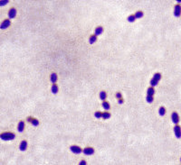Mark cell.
Instances as JSON below:
<instances>
[{"mask_svg": "<svg viewBox=\"0 0 181 165\" xmlns=\"http://www.w3.org/2000/svg\"><path fill=\"white\" fill-rule=\"evenodd\" d=\"M16 138V134L12 132H4L0 134V139L3 141H12Z\"/></svg>", "mask_w": 181, "mask_h": 165, "instance_id": "1", "label": "cell"}, {"mask_svg": "<svg viewBox=\"0 0 181 165\" xmlns=\"http://www.w3.org/2000/svg\"><path fill=\"white\" fill-rule=\"evenodd\" d=\"M70 151L74 154H80L83 152V149L78 145H71L70 146Z\"/></svg>", "mask_w": 181, "mask_h": 165, "instance_id": "2", "label": "cell"}, {"mask_svg": "<svg viewBox=\"0 0 181 165\" xmlns=\"http://www.w3.org/2000/svg\"><path fill=\"white\" fill-rule=\"evenodd\" d=\"M171 121L175 124H178L179 121H180V118H179V116L177 112H173L171 114Z\"/></svg>", "mask_w": 181, "mask_h": 165, "instance_id": "3", "label": "cell"}, {"mask_svg": "<svg viewBox=\"0 0 181 165\" xmlns=\"http://www.w3.org/2000/svg\"><path fill=\"white\" fill-rule=\"evenodd\" d=\"M10 25H11L10 19H5V20L1 23V25H0V29L5 30V29H6V28H8Z\"/></svg>", "mask_w": 181, "mask_h": 165, "instance_id": "4", "label": "cell"}, {"mask_svg": "<svg viewBox=\"0 0 181 165\" xmlns=\"http://www.w3.org/2000/svg\"><path fill=\"white\" fill-rule=\"evenodd\" d=\"M174 134L176 135V137L177 139L181 138V126L178 124H176L174 126Z\"/></svg>", "mask_w": 181, "mask_h": 165, "instance_id": "5", "label": "cell"}, {"mask_svg": "<svg viewBox=\"0 0 181 165\" xmlns=\"http://www.w3.org/2000/svg\"><path fill=\"white\" fill-rule=\"evenodd\" d=\"M174 16L176 17H179L181 16V5L177 4L174 7Z\"/></svg>", "mask_w": 181, "mask_h": 165, "instance_id": "6", "label": "cell"}, {"mask_svg": "<svg viewBox=\"0 0 181 165\" xmlns=\"http://www.w3.org/2000/svg\"><path fill=\"white\" fill-rule=\"evenodd\" d=\"M16 16V9L15 7H11L8 11V17L9 19H14Z\"/></svg>", "mask_w": 181, "mask_h": 165, "instance_id": "7", "label": "cell"}, {"mask_svg": "<svg viewBox=\"0 0 181 165\" xmlns=\"http://www.w3.org/2000/svg\"><path fill=\"white\" fill-rule=\"evenodd\" d=\"M83 153L85 155H93L94 153V149L93 147H86L83 150Z\"/></svg>", "mask_w": 181, "mask_h": 165, "instance_id": "8", "label": "cell"}, {"mask_svg": "<svg viewBox=\"0 0 181 165\" xmlns=\"http://www.w3.org/2000/svg\"><path fill=\"white\" fill-rule=\"evenodd\" d=\"M27 121L30 122L34 126L39 125V120L36 118H34V117H32V116H28V117H27Z\"/></svg>", "mask_w": 181, "mask_h": 165, "instance_id": "9", "label": "cell"}, {"mask_svg": "<svg viewBox=\"0 0 181 165\" xmlns=\"http://www.w3.org/2000/svg\"><path fill=\"white\" fill-rule=\"evenodd\" d=\"M104 29L102 26H97L96 28H95V30H94V34L96 35V36H99V35H101L102 33H103Z\"/></svg>", "mask_w": 181, "mask_h": 165, "instance_id": "10", "label": "cell"}, {"mask_svg": "<svg viewBox=\"0 0 181 165\" xmlns=\"http://www.w3.org/2000/svg\"><path fill=\"white\" fill-rule=\"evenodd\" d=\"M26 149H27V142L26 140H23L19 145V150L22 152H25V151H26Z\"/></svg>", "mask_w": 181, "mask_h": 165, "instance_id": "11", "label": "cell"}, {"mask_svg": "<svg viewBox=\"0 0 181 165\" xmlns=\"http://www.w3.org/2000/svg\"><path fill=\"white\" fill-rule=\"evenodd\" d=\"M25 127H26V124H25V122H24V121H20V122L18 123V125H17V130H18V132H19V133L24 132Z\"/></svg>", "mask_w": 181, "mask_h": 165, "instance_id": "12", "label": "cell"}, {"mask_svg": "<svg viewBox=\"0 0 181 165\" xmlns=\"http://www.w3.org/2000/svg\"><path fill=\"white\" fill-rule=\"evenodd\" d=\"M99 98H100V99H101V100H102V101H105V99L107 98V93H106V91H104V90L101 91V92H100V94H99Z\"/></svg>", "mask_w": 181, "mask_h": 165, "instance_id": "13", "label": "cell"}, {"mask_svg": "<svg viewBox=\"0 0 181 165\" xmlns=\"http://www.w3.org/2000/svg\"><path fill=\"white\" fill-rule=\"evenodd\" d=\"M57 78H58V77H57L56 73L53 72L51 74V76H50V80H51V82H52L53 84H55V83H56Z\"/></svg>", "mask_w": 181, "mask_h": 165, "instance_id": "14", "label": "cell"}, {"mask_svg": "<svg viewBox=\"0 0 181 165\" xmlns=\"http://www.w3.org/2000/svg\"><path fill=\"white\" fill-rule=\"evenodd\" d=\"M98 36H96L95 34H93V35H91L90 38H89V42L91 43V44H93V43H95L96 41H97V38Z\"/></svg>", "mask_w": 181, "mask_h": 165, "instance_id": "15", "label": "cell"}, {"mask_svg": "<svg viewBox=\"0 0 181 165\" xmlns=\"http://www.w3.org/2000/svg\"><path fill=\"white\" fill-rule=\"evenodd\" d=\"M154 94H155V88L153 87L148 88V90H147V95L148 96H154Z\"/></svg>", "mask_w": 181, "mask_h": 165, "instance_id": "16", "label": "cell"}, {"mask_svg": "<svg viewBox=\"0 0 181 165\" xmlns=\"http://www.w3.org/2000/svg\"><path fill=\"white\" fill-rule=\"evenodd\" d=\"M135 18L136 19H140V18H141V17H143V16H144V13L142 12V11H137L136 13H135Z\"/></svg>", "mask_w": 181, "mask_h": 165, "instance_id": "17", "label": "cell"}, {"mask_svg": "<svg viewBox=\"0 0 181 165\" xmlns=\"http://www.w3.org/2000/svg\"><path fill=\"white\" fill-rule=\"evenodd\" d=\"M102 107L104 108L105 111H107V110H110V105L108 101H103L102 102Z\"/></svg>", "mask_w": 181, "mask_h": 165, "instance_id": "18", "label": "cell"}, {"mask_svg": "<svg viewBox=\"0 0 181 165\" xmlns=\"http://www.w3.org/2000/svg\"><path fill=\"white\" fill-rule=\"evenodd\" d=\"M51 90H52L53 94H57V93H58V90H59L58 86H57L56 84H53L52 88H51Z\"/></svg>", "mask_w": 181, "mask_h": 165, "instance_id": "19", "label": "cell"}, {"mask_svg": "<svg viewBox=\"0 0 181 165\" xmlns=\"http://www.w3.org/2000/svg\"><path fill=\"white\" fill-rule=\"evenodd\" d=\"M110 116H111L110 113V112H108V111H105V112H103V113H102V118L109 119V118H110Z\"/></svg>", "mask_w": 181, "mask_h": 165, "instance_id": "20", "label": "cell"}, {"mask_svg": "<svg viewBox=\"0 0 181 165\" xmlns=\"http://www.w3.org/2000/svg\"><path fill=\"white\" fill-rule=\"evenodd\" d=\"M161 78H162V75H161V73H159V72L155 73L154 76H153V78L156 79L157 81H159V80L161 79Z\"/></svg>", "mask_w": 181, "mask_h": 165, "instance_id": "21", "label": "cell"}, {"mask_svg": "<svg viewBox=\"0 0 181 165\" xmlns=\"http://www.w3.org/2000/svg\"><path fill=\"white\" fill-rule=\"evenodd\" d=\"M159 116H164L166 114V108L164 107H160L159 109Z\"/></svg>", "mask_w": 181, "mask_h": 165, "instance_id": "22", "label": "cell"}, {"mask_svg": "<svg viewBox=\"0 0 181 165\" xmlns=\"http://www.w3.org/2000/svg\"><path fill=\"white\" fill-rule=\"evenodd\" d=\"M150 87H153V88H154L155 86H157V85L159 84V81H157L156 79H154V78H152L150 80Z\"/></svg>", "mask_w": 181, "mask_h": 165, "instance_id": "23", "label": "cell"}, {"mask_svg": "<svg viewBox=\"0 0 181 165\" xmlns=\"http://www.w3.org/2000/svg\"><path fill=\"white\" fill-rule=\"evenodd\" d=\"M127 20H128V22H129V23H134L135 20H136V18H135V16H134V15H130V16H129L128 17H127Z\"/></svg>", "mask_w": 181, "mask_h": 165, "instance_id": "24", "label": "cell"}, {"mask_svg": "<svg viewBox=\"0 0 181 165\" xmlns=\"http://www.w3.org/2000/svg\"><path fill=\"white\" fill-rule=\"evenodd\" d=\"M146 100H147V102H148V103L151 104L153 101H154V96H148V95H147V97H146Z\"/></svg>", "mask_w": 181, "mask_h": 165, "instance_id": "25", "label": "cell"}, {"mask_svg": "<svg viewBox=\"0 0 181 165\" xmlns=\"http://www.w3.org/2000/svg\"><path fill=\"white\" fill-rule=\"evenodd\" d=\"M94 116L96 117V118H102V113L101 112V111H96L95 113H94Z\"/></svg>", "mask_w": 181, "mask_h": 165, "instance_id": "26", "label": "cell"}, {"mask_svg": "<svg viewBox=\"0 0 181 165\" xmlns=\"http://www.w3.org/2000/svg\"><path fill=\"white\" fill-rule=\"evenodd\" d=\"M9 1L8 0H0V6H4Z\"/></svg>", "mask_w": 181, "mask_h": 165, "instance_id": "27", "label": "cell"}, {"mask_svg": "<svg viewBox=\"0 0 181 165\" xmlns=\"http://www.w3.org/2000/svg\"><path fill=\"white\" fill-rule=\"evenodd\" d=\"M116 98H117L118 100H119V99H121V98H122V95H121V93L120 92L116 93Z\"/></svg>", "mask_w": 181, "mask_h": 165, "instance_id": "28", "label": "cell"}, {"mask_svg": "<svg viewBox=\"0 0 181 165\" xmlns=\"http://www.w3.org/2000/svg\"><path fill=\"white\" fill-rule=\"evenodd\" d=\"M79 165H86V161L82 160L81 161H80V163H79Z\"/></svg>", "mask_w": 181, "mask_h": 165, "instance_id": "29", "label": "cell"}, {"mask_svg": "<svg viewBox=\"0 0 181 165\" xmlns=\"http://www.w3.org/2000/svg\"><path fill=\"white\" fill-rule=\"evenodd\" d=\"M123 102H124V100H123V98H121V99H119L118 100V103L120 105V104H123Z\"/></svg>", "mask_w": 181, "mask_h": 165, "instance_id": "30", "label": "cell"}, {"mask_svg": "<svg viewBox=\"0 0 181 165\" xmlns=\"http://www.w3.org/2000/svg\"><path fill=\"white\" fill-rule=\"evenodd\" d=\"M180 162H181V158H180Z\"/></svg>", "mask_w": 181, "mask_h": 165, "instance_id": "31", "label": "cell"}]
</instances>
